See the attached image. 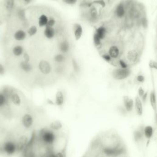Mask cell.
I'll return each instance as SVG.
<instances>
[{"instance_id":"25","label":"cell","mask_w":157,"mask_h":157,"mask_svg":"<svg viewBox=\"0 0 157 157\" xmlns=\"http://www.w3.org/2000/svg\"><path fill=\"white\" fill-rule=\"evenodd\" d=\"M106 32H107V30H106V28L104 26H102L96 29L95 33L102 40L104 38L105 35H106Z\"/></svg>"},{"instance_id":"14","label":"cell","mask_w":157,"mask_h":157,"mask_svg":"<svg viewBox=\"0 0 157 157\" xmlns=\"http://www.w3.org/2000/svg\"><path fill=\"white\" fill-rule=\"evenodd\" d=\"M73 30L76 40H80L83 34V29L82 25L79 23H75L73 26Z\"/></svg>"},{"instance_id":"15","label":"cell","mask_w":157,"mask_h":157,"mask_svg":"<svg viewBox=\"0 0 157 157\" xmlns=\"http://www.w3.org/2000/svg\"><path fill=\"white\" fill-rule=\"evenodd\" d=\"M12 52L14 56L20 57L24 53V48L22 45H15L12 49Z\"/></svg>"},{"instance_id":"12","label":"cell","mask_w":157,"mask_h":157,"mask_svg":"<svg viewBox=\"0 0 157 157\" xmlns=\"http://www.w3.org/2000/svg\"><path fill=\"white\" fill-rule=\"evenodd\" d=\"M13 13L15 14L16 19L19 21L21 22L26 21V12H25V10L24 9L20 8V7L16 8Z\"/></svg>"},{"instance_id":"6","label":"cell","mask_w":157,"mask_h":157,"mask_svg":"<svg viewBox=\"0 0 157 157\" xmlns=\"http://www.w3.org/2000/svg\"><path fill=\"white\" fill-rule=\"evenodd\" d=\"M131 71L129 68H119L113 71L112 75L117 80H122L127 78L131 75Z\"/></svg>"},{"instance_id":"42","label":"cell","mask_w":157,"mask_h":157,"mask_svg":"<svg viewBox=\"0 0 157 157\" xmlns=\"http://www.w3.org/2000/svg\"><path fill=\"white\" fill-rule=\"evenodd\" d=\"M147 97H148V92H145L142 97H141V99H142V101L144 103L146 102L147 100Z\"/></svg>"},{"instance_id":"36","label":"cell","mask_w":157,"mask_h":157,"mask_svg":"<svg viewBox=\"0 0 157 157\" xmlns=\"http://www.w3.org/2000/svg\"><path fill=\"white\" fill-rule=\"evenodd\" d=\"M77 1L78 0H62L64 3L69 5H74L76 3Z\"/></svg>"},{"instance_id":"30","label":"cell","mask_w":157,"mask_h":157,"mask_svg":"<svg viewBox=\"0 0 157 157\" xmlns=\"http://www.w3.org/2000/svg\"><path fill=\"white\" fill-rule=\"evenodd\" d=\"M101 40H102L95 33H94L93 36V42L95 45L97 47L100 46L101 44Z\"/></svg>"},{"instance_id":"24","label":"cell","mask_w":157,"mask_h":157,"mask_svg":"<svg viewBox=\"0 0 157 157\" xmlns=\"http://www.w3.org/2000/svg\"><path fill=\"white\" fill-rule=\"evenodd\" d=\"M115 14L119 18H122L124 16L125 14V9L122 3H120L116 7L115 9Z\"/></svg>"},{"instance_id":"11","label":"cell","mask_w":157,"mask_h":157,"mask_svg":"<svg viewBox=\"0 0 157 157\" xmlns=\"http://www.w3.org/2000/svg\"><path fill=\"white\" fill-rule=\"evenodd\" d=\"M9 101L14 106L19 107L22 103V99L20 95L17 92L13 91L9 97Z\"/></svg>"},{"instance_id":"26","label":"cell","mask_w":157,"mask_h":157,"mask_svg":"<svg viewBox=\"0 0 157 157\" xmlns=\"http://www.w3.org/2000/svg\"><path fill=\"white\" fill-rule=\"evenodd\" d=\"M48 18L45 14L40 15L38 19V25L40 27H44L47 26V24Z\"/></svg>"},{"instance_id":"2","label":"cell","mask_w":157,"mask_h":157,"mask_svg":"<svg viewBox=\"0 0 157 157\" xmlns=\"http://www.w3.org/2000/svg\"><path fill=\"white\" fill-rule=\"evenodd\" d=\"M57 137V132H54L48 128L40 129L38 133H36V138L37 140L48 147H51Z\"/></svg>"},{"instance_id":"13","label":"cell","mask_w":157,"mask_h":157,"mask_svg":"<svg viewBox=\"0 0 157 157\" xmlns=\"http://www.w3.org/2000/svg\"><path fill=\"white\" fill-rule=\"evenodd\" d=\"M125 110L128 112L133 110L134 106V102L133 99L130 98L128 96H124L123 98Z\"/></svg>"},{"instance_id":"35","label":"cell","mask_w":157,"mask_h":157,"mask_svg":"<svg viewBox=\"0 0 157 157\" xmlns=\"http://www.w3.org/2000/svg\"><path fill=\"white\" fill-rule=\"evenodd\" d=\"M56 23V21L54 19H49L47 26L50 27H53Z\"/></svg>"},{"instance_id":"5","label":"cell","mask_w":157,"mask_h":157,"mask_svg":"<svg viewBox=\"0 0 157 157\" xmlns=\"http://www.w3.org/2000/svg\"><path fill=\"white\" fill-rule=\"evenodd\" d=\"M2 3L3 14L6 13L9 16L13 14L16 8V0H3Z\"/></svg>"},{"instance_id":"33","label":"cell","mask_w":157,"mask_h":157,"mask_svg":"<svg viewBox=\"0 0 157 157\" xmlns=\"http://www.w3.org/2000/svg\"><path fill=\"white\" fill-rule=\"evenodd\" d=\"M150 68L157 70V62L156 61L150 60L149 63Z\"/></svg>"},{"instance_id":"27","label":"cell","mask_w":157,"mask_h":157,"mask_svg":"<svg viewBox=\"0 0 157 157\" xmlns=\"http://www.w3.org/2000/svg\"><path fill=\"white\" fill-rule=\"evenodd\" d=\"M59 49L60 51L66 54L67 52H68L69 49V44L68 41L67 40H64L60 43L59 46Z\"/></svg>"},{"instance_id":"20","label":"cell","mask_w":157,"mask_h":157,"mask_svg":"<svg viewBox=\"0 0 157 157\" xmlns=\"http://www.w3.org/2000/svg\"><path fill=\"white\" fill-rule=\"evenodd\" d=\"M44 35L48 39H51L54 37L55 31L53 27L46 26L44 30Z\"/></svg>"},{"instance_id":"39","label":"cell","mask_w":157,"mask_h":157,"mask_svg":"<svg viewBox=\"0 0 157 157\" xmlns=\"http://www.w3.org/2000/svg\"><path fill=\"white\" fill-rule=\"evenodd\" d=\"M102 58L103 59L105 60V61H107V62H109L110 61H111L112 58L110 56V55L109 54H103L102 56Z\"/></svg>"},{"instance_id":"7","label":"cell","mask_w":157,"mask_h":157,"mask_svg":"<svg viewBox=\"0 0 157 157\" xmlns=\"http://www.w3.org/2000/svg\"><path fill=\"white\" fill-rule=\"evenodd\" d=\"M34 123V118L29 113H25L21 118V124L23 128L26 129H31Z\"/></svg>"},{"instance_id":"32","label":"cell","mask_w":157,"mask_h":157,"mask_svg":"<svg viewBox=\"0 0 157 157\" xmlns=\"http://www.w3.org/2000/svg\"><path fill=\"white\" fill-rule=\"evenodd\" d=\"M6 69L5 66L2 63H0V76H3L6 74Z\"/></svg>"},{"instance_id":"22","label":"cell","mask_w":157,"mask_h":157,"mask_svg":"<svg viewBox=\"0 0 157 157\" xmlns=\"http://www.w3.org/2000/svg\"><path fill=\"white\" fill-rule=\"evenodd\" d=\"M65 101L64 94L60 91H58L56 94L55 103L58 106H61L63 105Z\"/></svg>"},{"instance_id":"4","label":"cell","mask_w":157,"mask_h":157,"mask_svg":"<svg viewBox=\"0 0 157 157\" xmlns=\"http://www.w3.org/2000/svg\"><path fill=\"white\" fill-rule=\"evenodd\" d=\"M31 137L29 138L25 134H23L18 137L16 140L18 152L22 153L23 151L26 149L30 142Z\"/></svg>"},{"instance_id":"28","label":"cell","mask_w":157,"mask_h":157,"mask_svg":"<svg viewBox=\"0 0 157 157\" xmlns=\"http://www.w3.org/2000/svg\"><path fill=\"white\" fill-rule=\"evenodd\" d=\"M38 29L36 25H31L28 28L27 33L30 37H33L37 33Z\"/></svg>"},{"instance_id":"10","label":"cell","mask_w":157,"mask_h":157,"mask_svg":"<svg viewBox=\"0 0 157 157\" xmlns=\"http://www.w3.org/2000/svg\"><path fill=\"white\" fill-rule=\"evenodd\" d=\"M27 32L24 30L19 29L16 30L13 33V37L16 41L20 42L24 40L27 37Z\"/></svg>"},{"instance_id":"9","label":"cell","mask_w":157,"mask_h":157,"mask_svg":"<svg viewBox=\"0 0 157 157\" xmlns=\"http://www.w3.org/2000/svg\"><path fill=\"white\" fill-rule=\"evenodd\" d=\"M140 53L137 49L130 50L126 54L127 60L131 63H136L139 58Z\"/></svg>"},{"instance_id":"40","label":"cell","mask_w":157,"mask_h":157,"mask_svg":"<svg viewBox=\"0 0 157 157\" xmlns=\"http://www.w3.org/2000/svg\"><path fill=\"white\" fill-rule=\"evenodd\" d=\"M138 93L139 96H140V97L141 98L142 96L145 93V92H144V90H143L142 87H140L139 88H138Z\"/></svg>"},{"instance_id":"8","label":"cell","mask_w":157,"mask_h":157,"mask_svg":"<svg viewBox=\"0 0 157 157\" xmlns=\"http://www.w3.org/2000/svg\"><path fill=\"white\" fill-rule=\"evenodd\" d=\"M38 68L40 72L44 75L49 74L51 71V66L50 64L47 60H41L39 63Z\"/></svg>"},{"instance_id":"41","label":"cell","mask_w":157,"mask_h":157,"mask_svg":"<svg viewBox=\"0 0 157 157\" xmlns=\"http://www.w3.org/2000/svg\"><path fill=\"white\" fill-rule=\"evenodd\" d=\"M22 3L24 4V5H29V4H30L32 3L33 2V0H19Z\"/></svg>"},{"instance_id":"21","label":"cell","mask_w":157,"mask_h":157,"mask_svg":"<svg viewBox=\"0 0 157 157\" xmlns=\"http://www.w3.org/2000/svg\"><path fill=\"white\" fill-rule=\"evenodd\" d=\"M150 102L151 105L153 109V110L155 111V113H157V99H156V94H155L154 90H152L151 92L150 95Z\"/></svg>"},{"instance_id":"38","label":"cell","mask_w":157,"mask_h":157,"mask_svg":"<svg viewBox=\"0 0 157 157\" xmlns=\"http://www.w3.org/2000/svg\"><path fill=\"white\" fill-rule=\"evenodd\" d=\"M137 82L139 83H143L145 82V78L143 75H138L136 78Z\"/></svg>"},{"instance_id":"29","label":"cell","mask_w":157,"mask_h":157,"mask_svg":"<svg viewBox=\"0 0 157 157\" xmlns=\"http://www.w3.org/2000/svg\"><path fill=\"white\" fill-rule=\"evenodd\" d=\"M54 60L57 63H63L65 60V56L63 55V54H58L55 56Z\"/></svg>"},{"instance_id":"1","label":"cell","mask_w":157,"mask_h":157,"mask_svg":"<svg viewBox=\"0 0 157 157\" xmlns=\"http://www.w3.org/2000/svg\"><path fill=\"white\" fill-rule=\"evenodd\" d=\"M93 141L102 152L108 155H115L127 151L123 141L116 132L100 134Z\"/></svg>"},{"instance_id":"23","label":"cell","mask_w":157,"mask_h":157,"mask_svg":"<svg viewBox=\"0 0 157 157\" xmlns=\"http://www.w3.org/2000/svg\"><path fill=\"white\" fill-rule=\"evenodd\" d=\"M8 97L2 92H0V109L4 108L8 105L9 102Z\"/></svg>"},{"instance_id":"37","label":"cell","mask_w":157,"mask_h":157,"mask_svg":"<svg viewBox=\"0 0 157 157\" xmlns=\"http://www.w3.org/2000/svg\"><path fill=\"white\" fill-rule=\"evenodd\" d=\"M22 56L23 58V61L27 62H30V56L29 54L28 53L24 52Z\"/></svg>"},{"instance_id":"19","label":"cell","mask_w":157,"mask_h":157,"mask_svg":"<svg viewBox=\"0 0 157 157\" xmlns=\"http://www.w3.org/2000/svg\"><path fill=\"white\" fill-rule=\"evenodd\" d=\"M135 107L137 113L139 115H142L143 113V106L142 102L139 96H137L135 99Z\"/></svg>"},{"instance_id":"17","label":"cell","mask_w":157,"mask_h":157,"mask_svg":"<svg viewBox=\"0 0 157 157\" xmlns=\"http://www.w3.org/2000/svg\"><path fill=\"white\" fill-rule=\"evenodd\" d=\"M19 67L25 73H30L33 69V67L30 62H25L23 60L19 63Z\"/></svg>"},{"instance_id":"3","label":"cell","mask_w":157,"mask_h":157,"mask_svg":"<svg viewBox=\"0 0 157 157\" xmlns=\"http://www.w3.org/2000/svg\"><path fill=\"white\" fill-rule=\"evenodd\" d=\"M2 146L3 154L7 156H12L18 152L16 141L14 139L7 140L2 143Z\"/></svg>"},{"instance_id":"18","label":"cell","mask_w":157,"mask_h":157,"mask_svg":"<svg viewBox=\"0 0 157 157\" xmlns=\"http://www.w3.org/2000/svg\"><path fill=\"white\" fill-rule=\"evenodd\" d=\"M109 54L112 58H118L120 55V49L117 46H111L109 49Z\"/></svg>"},{"instance_id":"34","label":"cell","mask_w":157,"mask_h":157,"mask_svg":"<svg viewBox=\"0 0 157 157\" xmlns=\"http://www.w3.org/2000/svg\"><path fill=\"white\" fill-rule=\"evenodd\" d=\"M119 65L120 66L121 68H128V65L124 60L123 59H120L119 61Z\"/></svg>"},{"instance_id":"16","label":"cell","mask_w":157,"mask_h":157,"mask_svg":"<svg viewBox=\"0 0 157 157\" xmlns=\"http://www.w3.org/2000/svg\"><path fill=\"white\" fill-rule=\"evenodd\" d=\"M63 127L62 122L59 120H55L51 123L49 128L55 132H60Z\"/></svg>"},{"instance_id":"31","label":"cell","mask_w":157,"mask_h":157,"mask_svg":"<svg viewBox=\"0 0 157 157\" xmlns=\"http://www.w3.org/2000/svg\"><path fill=\"white\" fill-rule=\"evenodd\" d=\"M55 157H67L66 151H59L54 152Z\"/></svg>"}]
</instances>
